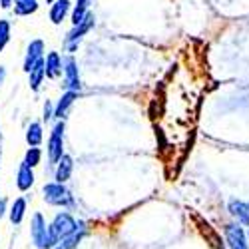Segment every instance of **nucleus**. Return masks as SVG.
<instances>
[{
    "label": "nucleus",
    "mask_w": 249,
    "mask_h": 249,
    "mask_svg": "<svg viewBox=\"0 0 249 249\" xmlns=\"http://www.w3.org/2000/svg\"><path fill=\"white\" fill-rule=\"evenodd\" d=\"M4 76H6V72H4V68H2V66H0V84L4 82Z\"/></svg>",
    "instance_id": "a878e982"
},
{
    "label": "nucleus",
    "mask_w": 249,
    "mask_h": 249,
    "mask_svg": "<svg viewBox=\"0 0 249 249\" xmlns=\"http://www.w3.org/2000/svg\"><path fill=\"white\" fill-rule=\"evenodd\" d=\"M12 2H14V0H0V6H2V8H10Z\"/></svg>",
    "instance_id": "b1692460"
},
{
    "label": "nucleus",
    "mask_w": 249,
    "mask_h": 249,
    "mask_svg": "<svg viewBox=\"0 0 249 249\" xmlns=\"http://www.w3.org/2000/svg\"><path fill=\"white\" fill-rule=\"evenodd\" d=\"M230 213L237 219L239 225L249 227V203L239 201V199H231L230 201Z\"/></svg>",
    "instance_id": "6e6552de"
},
{
    "label": "nucleus",
    "mask_w": 249,
    "mask_h": 249,
    "mask_svg": "<svg viewBox=\"0 0 249 249\" xmlns=\"http://www.w3.org/2000/svg\"><path fill=\"white\" fill-rule=\"evenodd\" d=\"M78 230V223L72 219L70 213H58L50 225V233H52V239H54V245L62 239L70 237L74 231Z\"/></svg>",
    "instance_id": "f257e3e1"
},
{
    "label": "nucleus",
    "mask_w": 249,
    "mask_h": 249,
    "mask_svg": "<svg viewBox=\"0 0 249 249\" xmlns=\"http://www.w3.org/2000/svg\"><path fill=\"white\" fill-rule=\"evenodd\" d=\"M225 239H227L230 249H249L245 231H243V227H239V223L237 225L235 223L225 225Z\"/></svg>",
    "instance_id": "39448f33"
},
{
    "label": "nucleus",
    "mask_w": 249,
    "mask_h": 249,
    "mask_svg": "<svg viewBox=\"0 0 249 249\" xmlns=\"http://www.w3.org/2000/svg\"><path fill=\"white\" fill-rule=\"evenodd\" d=\"M0 143H2V134H0Z\"/></svg>",
    "instance_id": "bb28decb"
},
{
    "label": "nucleus",
    "mask_w": 249,
    "mask_h": 249,
    "mask_svg": "<svg viewBox=\"0 0 249 249\" xmlns=\"http://www.w3.org/2000/svg\"><path fill=\"white\" fill-rule=\"evenodd\" d=\"M24 212H26V201L22 197H18L14 201V205H12V210H10V221L14 225H18L20 221L24 219Z\"/></svg>",
    "instance_id": "a211bd4d"
},
{
    "label": "nucleus",
    "mask_w": 249,
    "mask_h": 249,
    "mask_svg": "<svg viewBox=\"0 0 249 249\" xmlns=\"http://www.w3.org/2000/svg\"><path fill=\"white\" fill-rule=\"evenodd\" d=\"M32 241L36 243L38 249H50L54 247V239H52V233H50V227H46V221L44 217L36 213L32 217Z\"/></svg>",
    "instance_id": "f03ea898"
},
{
    "label": "nucleus",
    "mask_w": 249,
    "mask_h": 249,
    "mask_svg": "<svg viewBox=\"0 0 249 249\" xmlns=\"http://www.w3.org/2000/svg\"><path fill=\"white\" fill-rule=\"evenodd\" d=\"M52 118V106L46 102V106H44V120H50Z\"/></svg>",
    "instance_id": "5701e85b"
},
{
    "label": "nucleus",
    "mask_w": 249,
    "mask_h": 249,
    "mask_svg": "<svg viewBox=\"0 0 249 249\" xmlns=\"http://www.w3.org/2000/svg\"><path fill=\"white\" fill-rule=\"evenodd\" d=\"M32 183H34L32 168H30L28 163H20L18 176H16V185H18V190H20V192H26V190L32 188Z\"/></svg>",
    "instance_id": "1a4fd4ad"
},
{
    "label": "nucleus",
    "mask_w": 249,
    "mask_h": 249,
    "mask_svg": "<svg viewBox=\"0 0 249 249\" xmlns=\"http://www.w3.org/2000/svg\"><path fill=\"white\" fill-rule=\"evenodd\" d=\"M40 156H42V152H40L38 148H30L26 152V158H24V163H28L30 168H34V165L40 163Z\"/></svg>",
    "instance_id": "412c9836"
},
{
    "label": "nucleus",
    "mask_w": 249,
    "mask_h": 249,
    "mask_svg": "<svg viewBox=\"0 0 249 249\" xmlns=\"http://www.w3.org/2000/svg\"><path fill=\"white\" fill-rule=\"evenodd\" d=\"M60 72H62V60L56 52H50L46 58V76L56 78V76H60Z\"/></svg>",
    "instance_id": "dca6fc26"
},
{
    "label": "nucleus",
    "mask_w": 249,
    "mask_h": 249,
    "mask_svg": "<svg viewBox=\"0 0 249 249\" xmlns=\"http://www.w3.org/2000/svg\"><path fill=\"white\" fill-rule=\"evenodd\" d=\"M4 207H6V201H4V199H0V217L4 215Z\"/></svg>",
    "instance_id": "393cba45"
},
{
    "label": "nucleus",
    "mask_w": 249,
    "mask_h": 249,
    "mask_svg": "<svg viewBox=\"0 0 249 249\" xmlns=\"http://www.w3.org/2000/svg\"><path fill=\"white\" fill-rule=\"evenodd\" d=\"M42 52H44V42L42 40H34L28 46V52H26V60H24V72H32L34 66L42 60Z\"/></svg>",
    "instance_id": "0eeeda50"
},
{
    "label": "nucleus",
    "mask_w": 249,
    "mask_h": 249,
    "mask_svg": "<svg viewBox=\"0 0 249 249\" xmlns=\"http://www.w3.org/2000/svg\"><path fill=\"white\" fill-rule=\"evenodd\" d=\"M8 40H10V24L8 20H0V52L4 50Z\"/></svg>",
    "instance_id": "aec40b11"
},
{
    "label": "nucleus",
    "mask_w": 249,
    "mask_h": 249,
    "mask_svg": "<svg viewBox=\"0 0 249 249\" xmlns=\"http://www.w3.org/2000/svg\"><path fill=\"white\" fill-rule=\"evenodd\" d=\"M82 233H84V225H82V230H80V231L76 230L70 237H66L64 243H62V247H64V249H72V247H76V243L82 239Z\"/></svg>",
    "instance_id": "4be33fe9"
},
{
    "label": "nucleus",
    "mask_w": 249,
    "mask_h": 249,
    "mask_svg": "<svg viewBox=\"0 0 249 249\" xmlns=\"http://www.w3.org/2000/svg\"><path fill=\"white\" fill-rule=\"evenodd\" d=\"M88 4H90V0H78V4H76V10H74V14H72V22H74V26H78L82 20L86 18V10H88Z\"/></svg>",
    "instance_id": "6ab92c4d"
},
{
    "label": "nucleus",
    "mask_w": 249,
    "mask_h": 249,
    "mask_svg": "<svg viewBox=\"0 0 249 249\" xmlns=\"http://www.w3.org/2000/svg\"><path fill=\"white\" fill-rule=\"evenodd\" d=\"M64 66H66V68H64V72H66V84H68V88H70L72 92L80 90V86H82V84H80V74H78L76 60H74V58H68Z\"/></svg>",
    "instance_id": "9d476101"
},
{
    "label": "nucleus",
    "mask_w": 249,
    "mask_h": 249,
    "mask_svg": "<svg viewBox=\"0 0 249 249\" xmlns=\"http://www.w3.org/2000/svg\"><path fill=\"white\" fill-rule=\"evenodd\" d=\"M44 199L50 205H70L72 196L62 183H48L44 185Z\"/></svg>",
    "instance_id": "20e7f679"
},
{
    "label": "nucleus",
    "mask_w": 249,
    "mask_h": 249,
    "mask_svg": "<svg viewBox=\"0 0 249 249\" xmlns=\"http://www.w3.org/2000/svg\"><path fill=\"white\" fill-rule=\"evenodd\" d=\"M46 76V62L44 60H40L38 64L34 66V70L30 72V88L36 92L40 88V84H42V80Z\"/></svg>",
    "instance_id": "4468645a"
},
{
    "label": "nucleus",
    "mask_w": 249,
    "mask_h": 249,
    "mask_svg": "<svg viewBox=\"0 0 249 249\" xmlns=\"http://www.w3.org/2000/svg\"><path fill=\"white\" fill-rule=\"evenodd\" d=\"M68 10H70V0H56L52 4V10H50V20L54 24H60L62 20L66 18Z\"/></svg>",
    "instance_id": "9b49d317"
},
{
    "label": "nucleus",
    "mask_w": 249,
    "mask_h": 249,
    "mask_svg": "<svg viewBox=\"0 0 249 249\" xmlns=\"http://www.w3.org/2000/svg\"><path fill=\"white\" fill-rule=\"evenodd\" d=\"M92 26H94V16H92V14H86V18L82 20V22H80L78 26H74V30H72V32L68 34V38H66V46H68V50H70V52H74V50L78 48L80 38L84 36Z\"/></svg>",
    "instance_id": "423d86ee"
},
{
    "label": "nucleus",
    "mask_w": 249,
    "mask_h": 249,
    "mask_svg": "<svg viewBox=\"0 0 249 249\" xmlns=\"http://www.w3.org/2000/svg\"><path fill=\"white\" fill-rule=\"evenodd\" d=\"M72 158L70 156H62V160L58 161V168H56V183H64L68 178H70V174H72Z\"/></svg>",
    "instance_id": "f8f14e48"
},
{
    "label": "nucleus",
    "mask_w": 249,
    "mask_h": 249,
    "mask_svg": "<svg viewBox=\"0 0 249 249\" xmlns=\"http://www.w3.org/2000/svg\"><path fill=\"white\" fill-rule=\"evenodd\" d=\"M247 235H249V231H247Z\"/></svg>",
    "instance_id": "c756f323"
},
{
    "label": "nucleus",
    "mask_w": 249,
    "mask_h": 249,
    "mask_svg": "<svg viewBox=\"0 0 249 249\" xmlns=\"http://www.w3.org/2000/svg\"><path fill=\"white\" fill-rule=\"evenodd\" d=\"M62 146H64V122H58L52 134H50V140H48V158L52 163H58L62 160Z\"/></svg>",
    "instance_id": "7ed1b4c3"
},
{
    "label": "nucleus",
    "mask_w": 249,
    "mask_h": 249,
    "mask_svg": "<svg viewBox=\"0 0 249 249\" xmlns=\"http://www.w3.org/2000/svg\"><path fill=\"white\" fill-rule=\"evenodd\" d=\"M56 249H64V247H56Z\"/></svg>",
    "instance_id": "cd10ccee"
},
{
    "label": "nucleus",
    "mask_w": 249,
    "mask_h": 249,
    "mask_svg": "<svg viewBox=\"0 0 249 249\" xmlns=\"http://www.w3.org/2000/svg\"><path fill=\"white\" fill-rule=\"evenodd\" d=\"M26 142L30 143L32 148H36V146H40V143H42V126H40L38 122H34V124H30V126H28Z\"/></svg>",
    "instance_id": "f3484780"
},
{
    "label": "nucleus",
    "mask_w": 249,
    "mask_h": 249,
    "mask_svg": "<svg viewBox=\"0 0 249 249\" xmlns=\"http://www.w3.org/2000/svg\"><path fill=\"white\" fill-rule=\"evenodd\" d=\"M74 100H76V92H72V90H70V92H66L64 96L60 98V102L56 104L54 116H56V118H60V120L64 118V116H66V112H68V108H70L72 104H74Z\"/></svg>",
    "instance_id": "ddd939ff"
},
{
    "label": "nucleus",
    "mask_w": 249,
    "mask_h": 249,
    "mask_svg": "<svg viewBox=\"0 0 249 249\" xmlns=\"http://www.w3.org/2000/svg\"><path fill=\"white\" fill-rule=\"evenodd\" d=\"M38 10V0H14V12L18 16H28Z\"/></svg>",
    "instance_id": "2eb2a0df"
},
{
    "label": "nucleus",
    "mask_w": 249,
    "mask_h": 249,
    "mask_svg": "<svg viewBox=\"0 0 249 249\" xmlns=\"http://www.w3.org/2000/svg\"><path fill=\"white\" fill-rule=\"evenodd\" d=\"M48 2H52V0H48Z\"/></svg>",
    "instance_id": "c85d7f7f"
}]
</instances>
